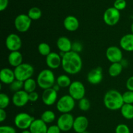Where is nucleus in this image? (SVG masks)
<instances>
[{"label": "nucleus", "instance_id": "obj_1", "mask_svg": "<svg viewBox=\"0 0 133 133\" xmlns=\"http://www.w3.org/2000/svg\"><path fill=\"white\" fill-rule=\"evenodd\" d=\"M61 66L67 74L74 75L80 72L83 67V61L79 53L70 51L62 57Z\"/></svg>", "mask_w": 133, "mask_h": 133}, {"label": "nucleus", "instance_id": "obj_2", "mask_svg": "<svg viewBox=\"0 0 133 133\" xmlns=\"http://www.w3.org/2000/svg\"><path fill=\"white\" fill-rule=\"evenodd\" d=\"M103 102L107 109L112 111L120 110L124 104L122 94L115 89H110L105 93Z\"/></svg>", "mask_w": 133, "mask_h": 133}, {"label": "nucleus", "instance_id": "obj_3", "mask_svg": "<svg viewBox=\"0 0 133 133\" xmlns=\"http://www.w3.org/2000/svg\"><path fill=\"white\" fill-rule=\"evenodd\" d=\"M55 81V74L51 69H44L41 70L36 80L38 87L44 90L53 87Z\"/></svg>", "mask_w": 133, "mask_h": 133}, {"label": "nucleus", "instance_id": "obj_4", "mask_svg": "<svg viewBox=\"0 0 133 133\" xmlns=\"http://www.w3.org/2000/svg\"><path fill=\"white\" fill-rule=\"evenodd\" d=\"M16 79L24 82L29 78H32L35 72L34 67L29 63H22L15 67L14 70Z\"/></svg>", "mask_w": 133, "mask_h": 133}, {"label": "nucleus", "instance_id": "obj_5", "mask_svg": "<svg viewBox=\"0 0 133 133\" xmlns=\"http://www.w3.org/2000/svg\"><path fill=\"white\" fill-rule=\"evenodd\" d=\"M75 106V100L70 95L61 96L57 102V108L62 113H70Z\"/></svg>", "mask_w": 133, "mask_h": 133}, {"label": "nucleus", "instance_id": "obj_6", "mask_svg": "<svg viewBox=\"0 0 133 133\" xmlns=\"http://www.w3.org/2000/svg\"><path fill=\"white\" fill-rule=\"evenodd\" d=\"M35 119L25 112H20L14 117V125L17 128L22 130L29 129L30 126Z\"/></svg>", "mask_w": 133, "mask_h": 133}, {"label": "nucleus", "instance_id": "obj_7", "mask_svg": "<svg viewBox=\"0 0 133 133\" xmlns=\"http://www.w3.org/2000/svg\"><path fill=\"white\" fill-rule=\"evenodd\" d=\"M69 95L75 100H79L84 97L86 89L84 84L80 81H74L68 87Z\"/></svg>", "mask_w": 133, "mask_h": 133}, {"label": "nucleus", "instance_id": "obj_8", "mask_svg": "<svg viewBox=\"0 0 133 133\" xmlns=\"http://www.w3.org/2000/svg\"><path fill=\"white\" fill-rule=\"evenodd\" d=\"M14 27L20 33H25L29 29L32 23V20L27 14H21L17 16L14 20Z\"/></svg>", "mask_w": 133, "mask_h": 133}, {"label": "nucleus", "instance_id": "obj_9", "mask_svg": "<svg viewBox=\"0 0 133 133\" xmlns=\"http://www.w3.org/2000/svg\"><path fill=\"white\" fill-rule=\"evenodd\" d=\"M75 118L70 113H62L57 119V123L58 127L61 131L68 132L73 129Z\"/></svg>", "mask_w": 133, "mask_h": 133}, {"label": "nucleus", "instance_id": "obj_10", "mask_svg": "<svg viewBox=\"0 0 133 133\" xmlns=\"http://www.w3.org/2000/svg\"><path fill=\"white\" fill-rule=\"evenodd\" d=\"M120 19V13L112 7L107 9L103 14V21L109 26H114L118 23Z\"/></svg>", "mask_w": 133, "mask_h": 133}, {"label": "nucleus", "instance_id": "obj_11", "mask_svg": "<svg viewBox=\"0 0 133 133\" xmlns=\"http://www.w3.org/2000/svg\"><path fill=\"white\" fill-rule=\"evenodd\" d=\"M6 48L10 52L19 51L22 48V41L20 37L16 33H10L6 37L5 40Z\"/></svg>", "mask_w": 133, "mask_h": 133}, {"label": "nucleus", "instance_id": "obj_12", "mask_svg": "<svg viewBox=\"0 0 133 133\" xmlns=\"http://www.w3.org/2000/svg\"><path fill=\"white\" fill-rule=\"evenodd\" d=\"M106 57L112 63L121 62L123 58V53L119 47L111 46L107 49Z\"/></svg>", "mask_w": 133, "mask_h": 133}, {"label": "nucleus", "instance_id": "obj_13", "mask_svg": "<svg viewBox=\"0 0 133 133\" xmlns=\"http://www.w3.org/2000/svg\"><path fill=\"white\" fill-rule=\"evenodd\" d=\"M29 101V93L23 89L15 92L12 97V104L16 107L24 106Z\"/></svg>", "mask_w": 133, "mask_h": 133}, {"label": "nucleus", "instance_id": "obj_14", "mask_svg": "<svg viewBox=\"0 0 133 133\" xmlns=\"http://www.w3.org/2000/svg\"><path fill=\"white\" fill-rule=\"evenodd\" d=\"M58 98L57 91L53 87L44 90L42 95V100L44 104L46 106H52L56 103Z\"/></svg>", "mask_w": 133, "mask_h": 133}, {"label": "nucleus", "instance_id": "obj_15", "mask_svg": "<svg viewBox=\"0 0 133 133\" xmlns=\"http://www.w3.org/2000/svg\"><path fill=\"white\" fill-rule=\"evenodd\" d=\"M103 70L101 66H97L92 69L88 72L87 75V80L90 83L93 85H97L101 83L103 80Z\"/></svg>", "mask_w": 133, "mask_h": 133}, {"label": "nucleus", "instance_id": "obj_16", "mask_svg": "<svg viewBox=\"0 0 133 133\" xmlns=\"http://www.w3.org/2000/svg\"><path fill=\"white\" fill-rule=\"evenodd\" d=\"M89 125L88 118L84 116H79L75 118L73 129L77 133H82L87 130Z\"/></svg>", "mask_w": 133, "mask_h": 133}, {"label": "nucleus", "instance_id": "obj_17", "mask_svg": "<svg viewBox=\"0 0 133 133\" xmlns=\"http://www.w3.org/2000/svg\"><path fill=\"white\" fill-rule=\"evenodd\" d=\"M45 62L50 69H57L62 65V57L59 53L56 52H51L46 56Z\"/></svg>", "mask_w": 133, "mask_h": 133}, {"label": "nucleus", "instance_id": "obj_18", "mask_svg": "<svg viewBox=\"0 0 133 133\" xmlns=\"http://www.w3.org/2000/svg\"><path fill=\"white\" fill-rule=\"evenodd\" d=\"M16 80L14 71L9 68H3L0 72V80L5 84L10 85Z\"/></svg>", "mask_w": 133, "mask_h": 133}, {"label": "nucleus", "instance_id": "obj_19", "mask_svg": "<svg viewBox=\"0 0 133 133\" xmlns=\"http://www.w3.org/2000/svg\"><path fill=\"white\" fill-rule=\"evenodd\" d=\"M64 27L67 31L74 32L77 31L79 27V20L72 15L68 16L64 20Z\"/></svg>", "mask_w": 133, "mask_h": 133}, {"label": "nucleus", "instance_id": "obj_20", "mask_svg": "<svg viewBox=\"0 0 133 133\" xmlns=\"http://www.w3.org/2000/svg\"><path fill=\"white\" fill-rule=\"evenodd\" d=\"M48 126L41 119H36L33 121L29 127L31 133H47Z\"/></svg>", "mask_w": 133, "mask_h": 133}, {"label": "nucleus", "instance_id": "obj_21", "mask_svg": "<svg viewBox=\"0 0 133 133\" xmlns=\"http://www.w3.org/2000/svg\"><path fill=\"white\" fill-rule=\"evenodd\" d=\"M72 44L70 39L66 37H61L57 41V46L60 52L67 53L72 50Z\"/></svg>", "mask_w": 133, "mask_h": 133}, {"label": "nucleus", "instance_id": "obj_22", "mask_svg": "<svg viewBox=\"0 0 133 133\" xmlns=\"http://www.w3.org/2000/svg\"><path fill=\"white\" fill-rule=\"evenodd\" d=\"M121 48L127 52H133V34L129 33L123 35L119 40Z\"/></svg>", "mask_w": 133, "mask_h": 133}, {"label": "nucleus", "instance_id": "obj_23", "mask_svg": "<svg viewBox=\"0 0 133 133\" xmlns=\"http://www.w3.org/2000/svg\"><path fill=\"white\" fill-rule=\"evenodd\" d=\"M8 61L9 65L12 66L16 67L23 63V56L19 51L10 52L8 56Z\"/></svg>", "mask_w": 133, "mask_h": 133}, {"label": "nucleus", "instance_id": "obj_24", "mask_svg": "<svg viewBox=\"0 0 133 133\" xmlns=\"http://www.w3.org/2000/svg\"><path fill=\"white\" fill-rule=\"evenodd\" d=\"M123 65L121 62L113 63L109 68V74L112 77H116L122 73L123 70Z\"/></svg>", "mask_w": 133, "mask_h": 133}, {"label": "nucleus", "instance_id": "obj_25", "mask_svg": "<svg viewBox=\"0 0 133 133\" xmlns=\"http://www.w3.org/2000/svg\"><path fill=\"white\" fill-rule=\"evenodd\" d=\"M122 116L126 119H133V104H125L122 106L120 109Z\"/></svg>", "mask_w": 133, "mask_h": 133}, {"label": "nucleus", "instance_id": "obj_26", "mask_svg": "<svg viewBox=\"0 0 133 133\" xmlns=\"http://www.w3.org/2000/svg\"><path fill=\"white\" fill-rule=\"evenodd\" d=\"M57 84L60 86V87L62 88H66V87H69L71 83V79L70 77L66 74H61L57 77L56 80Z\"/></svg>", "mask_w": 133, "mask_h": 133}, {"label": "nucleus", "instance_id": "obj_27", "mask_svg": "<svg viewBox=\"0 0 133 133\" xmlns=\"http://www.w3.org/2000/svg\"><path fill=\"white\" fill-rule=\"evenodd\" d=\"M37 82L35 80L31 78L27 79V80L23 82V90L27 92L28 93L35 91L37 86Z\"/></svg>", "mask_w": 133, "mask_h": 133}, {"label": "nucleus", "instance_id": "obj_28", "mask_svg": "<svg viewBox=\"0 0 133 133\" xmlns=\"http://www.w3.org/2000/svg\"><path fill=\"white\" fill-rule=\"evenodd\" d=\"M56 116L54 112L51 110H45L42 113L41 115V119L46 124L51 123L53 122L55 120Z\"/></svg>", "mask_w": 133, "mask_h": 133}, {"label": "nucleus", "instance_id": "obj_29", "mask_svg": "<svg viewBox=\"0 0 133 133\" xmlns=\"http://www.w3.org/2000/svg\"><path fill=\"white\" fill-rule=\"evenodd\" d=\"M27 15L32 20H38L42 17V10H40V8L34 7L31 8L29 10Z\"/></svg>", "mask_w": 133, "mask_h": 133}, {"label": "nucleus", "instance_id": "obj_30", "mask_svg": "<svg viewBox=\"0 0 133 133\" xmlns=\"http://www.w3.org/2000/svg\"><path fill=\"white\" fill-rule=\"evenodd\" d=\"M38 50L40 55L43 56H48L51 53V47L48 43H41L38 44Z\"/></svg>", "mask_w": 133, "mask_h": 133}, {"label": "nucleus", "instance_id": "obj_31", "mask_svg": "<svg viewBox=\"0 0 133 133\" xmlns=\"http://www.w3.org/2000/svg\"><path fill=\"white\" fill-rule=\"evenodd\" d=\"M9 89L14 93L22 90V89H23V82L16 79L12 83L9 85Z\"/></svg>", "mask_w": 133, "mask_h": 133}, {"label": "nucleus", "instance_id": "obj_32", "mask_svg": "<svg viewBox=\"0 0 133 133\" xmlns=\"http://www.w3.org/2000/svg\"><path fill=\"white\" fill-rule=\"evenodd\" d=\"M10 104V98L4 93H0V108L5 109Z\"/></svg>", "mask_w": 133, "mask_h": 133}, {"label": "nucleus", "instance_id": "obj_33", "mask_svg": "<svg viewBox=\"0 0 133 133\" xmlns=\"http://www.w3.org/2000/svg\"><path fill=\"white\" fill-rule=\"evenodd\" d=\"M78 106H79V108L81 110L86 112V111H88L90 108V102L88 99L84 97L79 100Z\"/></svg>", "mask_w": 133, "mask_h": 133}, {"label": "nucleus", "instance_id": "obj_34", "mask_svg": "<svg viewBox=\"0 0 133 133\" xmlns=\"http://www.w3.org/2000/svg\"><path fill=\"white\" fill-rule=\"evenodd\" d=\"M122 96L125 104H133V91L128 90L122 94Z\"/></svg>", "mask_w": 133, "mask_h": 133}, {"label": "nucleus", "instance_id": "obj_35", "mask_svg": "<svg viewBox=\"0 0 133 133\" xmlns=\"http://www.w3.org/2000/svg\"><path fill=\"white\" fill-rule=\"evenodd\" d=\"M116 133H131L129 127L127 125L123 123L119 124L117 125L115 129Z\"/></svg>", "mask_w": 133, "mask_h": 133}, {"label": "nucleus", "instance_id": "obj_36", "mask_svg": "<svg viewBox=\"0 0 133 133\" xmlns=\"http://www.w3.org/2000/svg\"><path fill=\"white\" fill-rule=\"evenodd\" d=\"M127 2L125 0H115L114 2V7L119 11L123 10L126 8Z\"/></svg>", "mask_w": 133, "mask_h": 133}, {"label": "nucleus", "instance_id": "obj_37", "mask_svg": "<svg viewBox=\"0 0 133 133\" xmlns=\"http://www.w3.org/2000/svg\"><path fill=\"white\" fill-rule=\"evenodd\" d=\"M0 133H16V130L13 126L3 125L0 126Z\"/></svg>", "mask_w": 133, "mask_h": 133}, {"label": "nucleus", "instance_id": "obj_38", "mask_svg": "<svg viewBox=\"0 0 133 133\" xmlns=\"http://www.w3.org/2000/svg\"><path fill=\"white\" fill-rule=\"evenodd\" d=\"M83 50V45L79 42H74L72 44V50L71 51L77 52V53H79Z\"/></svg>", "mask_w": 133, "mask_h": 133}, {"label": "nucleus", "instance_id": "obj_39", "mask_svg": "<svg viewBox=\"0 0 133 133\" xmlns=\"http://www.w3.org/2000/svg\"><path fill=\"white\" fill-rule=\"evenodd\" d=\"M61 130L57 125H53L48 126L47 133H61Z\"/></svg>", "mask_w": 133, "mask_h": 133}, {"label": "nucleus", "instance_id": "obj_40", "mask_svg": "<svg viewBox=\"0 0 133 133\" xmlns=\"http://www.w3.org/2000/svg\"><path fill=\"white\" fill-rule=\"evenodd\" d=\"M39 95L36 91H33L29 93V99L31 102H36L38 100Z\"/></svg>", "mask_w": 133, "mask_h": 133}, {"label": "nucleus", "instance_id": "obj_41", "mask_svg": "<svg viewBox=\"0 0 133 133\" xmlns=\"http://www.w3.org/2000/svg\"><path fill=\"white\" fill-rule=\"evenodd\" d=\"M126 87L129 91H133V76L127 79L126 82Z\"/></svg>", "mask_w": 133, "mask_h": 133}, {"label": "nucleus", "instance_id": "obj_42", "mask_svg": "<svg viewBox=\"0 0 133 133\" xmlns=\"http://www.w3.org/2000/svg\"><path fill=\"white\" fill-rule=\"evenodd\" d=\"M9 0H0V11H3L7 8Z\"/></svg>", "mask_w": 133, "mask_h": 133}, {"label": "nucleus", "instance_id": "obj_43", "mask_svg": "<svg viewBox=\"0 0 133 133\" xmlns=\"http://www.w3.org/2000/svg\"><path fill=\"white\" fill-rule=\"evenodd\" d=\"M6 112L5 109L0 108V122L2 123L6 119Z\"/></svg>", "mask_w": 133, "mask_h": 133}, {"label": "nucleus", "instance_id": "obj_44", "mask_svg": "<svg viewBox=\"0 0 133 133\" xmlns=\"http://www.w3.org/2000/svg\"><path fill=\"white\" fill-rule=\"evenodd\" d=\"M53 88L54 89L55 91H57V92H58V91H59V89H60V88H61V87H60V86H58V84H55L54 86H53Z\"/></svg>", "mask_w": 133, "mask_h": 133}, {"label": "nucleus", "instance_id": "obj_45", "mask_svg": "<svg viewBox=\"0 0 133 133\" xmlns=\"http://www.w3.org/2000/svg\"><path fill=\"white\" fill-rule=\"evenodd\" d=\"M21 133H31V132L30 131L29 129V130L26 129V130H22V132Z\"/></svg>", "mask_w": 133, "mask_h": 133}, {"label": "nucleus", "instance_id": "obj_46", "mask_svg": "<svg viewBox=\"0 0 133 133\" xmlns=\"http://www.w3.org/2000/svg\"><path fill=\"white\" fill-rule=\"evenodd\" d=\"M131 32H132V33L133 34V22L131 26Z\"/></svg>", "mask_w": 133, "mask_h": 133}, {"label": "nucleus", "instance_id": "obj_47", "mask_svg": "<svg viewBox=\"0 0 133 133\" xmlns=\"http://www.w3.org/2000/svg\"><path fill=\"white\" fill-rule=\"evenodd\" d=\"M82 133H90V132L88 131H87V130H86V131L83 132H82Z\"/></svg>", "mask_w": 133, "mask_h": 133}]
</instances>
